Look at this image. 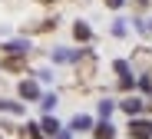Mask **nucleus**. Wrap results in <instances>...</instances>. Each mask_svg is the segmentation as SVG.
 Instances as JSON below:
<instances>
[{"label":"nucleus","mask_w":152,"mask_h":139,"mask_svg":"<svg viewBox=\"0 0 152 139\" xmlns=\"http://www.w3.org/2000/svg\"><path fill=\"white\" fill-rule=\"evenodd\" d=\"M132 132H136V139H149L152 136V123H136Z\"/></svg>","instance_id":"1"},{"label":"nucleus","mask_w":152,"mask_h":139,"mask_svg":"<svg viewBox=\"0 0 152 139\" xmlns=\"http://www.w3.org/2000/svg\"><path fill=\"white\" fill-rule=\"evenodd\" d=\"M99 139H113V126H103V129H99Z\"/></svg>","instance_id":"5"},{"label":"nucleus","mask_w":152,"mask_h":139,"mask_svg":"<svg viewBox=\"0 0 152 139\" xmlns=\"http://www.w3.org/2000/svg\"><path fill=\"white\" fill-rule=\"evenodd\" d=\"M73 126H76V129H89V119H83V116H76V119H73Z\"/></svg>","instance_id":"4"},{"label":"nucleus","mask_w":152,"mask_h":139,"mask_svg":"<svg viewBox=\"0 0 152 139\" xmlns=\"http://www.w3.org/2000/svg\"><path fill=\"white\" fill-rule=\"evenodd\" d=\"M122 109H126V113H139L142 103H139V99H126V103H122Z\"/></svg>","instance_id":"2"},{"label":"nucleus","mask_w":152,"mask_h":139,"mask_svg":"<svg viewBox=\"0 0 152 139\" xmlns=\"http://www.w3.org/2000/svg\"><path fill=\"white\" fill-rule=\"evenodd\" d=\"M20 93H23V96H37V86H33V83H23Z\"/></svg>","instance_id":"3"}]
</instances>
